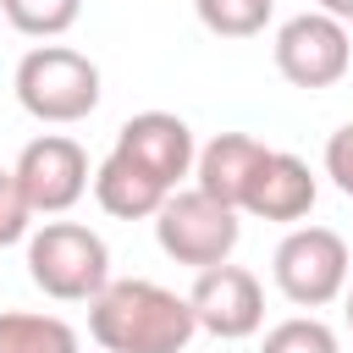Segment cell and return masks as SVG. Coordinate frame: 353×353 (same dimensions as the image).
Wrapping results in <instances>:
<instances>
[{"instance_id":"obj_1","label":"cell","mask_w":353,"mask_h":353,"mask_svg":"<svg viewBox=\"0 0 353 353\" xmlns=\"http://www.w3.org/2000/svg\"><path fill=\"white\" fill-rule=\"evenodd\" d=\"M88 331L105 353H188L199 320L188 298H176L171 287L127 276L105 281V292L88 298Z\"/></svg>"},{"instance_id":"obj_2","label":"cell","mask_w":353,"mask_h":353,"mask_svg":"<svg viewBox=\"0 0 353 353\" xmlns=\"http://www.w3.org/2000/svg\"><path fill=\"white\" fill-rule=\"evenodd\" d=\"M11 88H17V105L33 121L72 127V121L94 116V105H99V66L83 50H66V44H33L17 61Z\"/></svg>"},{"instance_id":"obj_3","label":"cell","mask_w":353,"mask_h":353,"mask_svg":"<svg viewBox=\"0 0 353 353\" xmlns=\"http://www.w3.org/2000/svg\"><path fill=\"white\" fill-rule=\"evenodd\" d=\"M28 276H33V287L44 298L83 303V298L105 292V281H110V248L83 221H44L39 232H28Z\"/></svg>"},{"instance_id":"obj_4","label":"cell","mask_w":353,"mask_h":353,"mask_svg":"<svg viewBox=\"0 0 353 353\" xmlns=\"http://www.w3.org/2000/svg\"><path fill=\"white\" fill-rule=\"evenodd\" d=\"M270 276H276L287 303L325 309V303H336L347 292L353 259H347L342 232H331V226H292L276 243V254H270Z\"/></svg>"},{"instance_id":"obj_5","label":"cell","mask_w":353,"mask_h":353,"mask_svg":"<svg viewBox=\"0 0 353 353\" xmlns=\"http://www.w3.org/2000/svg\"><path fill=\"white\" fill-rule=\"evenodd\" d=\"M154 237H160V248H165L176 265L210 270V265H226V259H232L243 226H237V210L204 199L199 188H176V193H165V204L154 210Z\"/></svg>"},{"instance_id":"obj_6","label":"cell","mask_w":353,"mask_h":353,"mask_svg":"<svg viewBox=\"0 0 353 353\" xmlns=\"http://www.w3.org/2000/svg\"><path fill=\"white\" fill-rule=\"evenodd\" d=\"M276 72L292 83V88H331V83H342L347 77V66H353V33L336 22V17H325V11H298V17H287L281 28H276Z\"/></svg>"},{"instance_id":"obj_7","label":"cell","mask_w":353,"mask_h":353,"mask_svg":"<svg viewBox=\"0 0 353 353\" xmlns=\"http://www.w3.org/2000/svg\"><path fill=\"white\" fill-rule=\"evenodd\" d=\"M11 176H17V193H22V204H28L33 215H66V210L88 193V182H94L83 143L66 138V132L33 138V143L17 154Z\"/></svg>"},{"instance_id":"obj_8","label":"cell","mask_w":353,"mask_h":353,"mask_svg":"<svg viewBox=\"0 0 353 353\" xmlns=\"http://www.w3.org/2000/svg\"><path fill=\"white\" fill-rule=\"evenodd\" d=\"M110 154H121L127 165H138L143 176H154L165 193H176L193 176L199 143H193V127L182 116H171V110H138V116H127L116 127V149Z\"/></svg>"},{"instance_id":"obj_9","label":"cell","mask_w":353,"mask_h":353,"mask_svg":"<svg viewBox=\"0 0 353 353\" xmlns=\"http://www.w3.org/2000/svg\"><path fill=\"white\" fill-rule=\"evenodd\" d=\"M188 309H193L199 331H210L221 342H243V336H254L265 325V287H259L254 270L226 259V265L199 270V281L188 292Z\"/></svg>"},{"instance_id":"obj_10","label":"cell","mask_w":353,"mask_h":353,"mask_svg":"<svg viewBox=\"0 0 353 353\" xmlns=\"http://www.w3.org/2000/svg\"><path fill=\"white\" fill-rule=\"evenodd\" d=\"M314 199H320V182H314L309 160H298V154H287V149H270V154L259 160L248 193H243V210L259 215V221L292 226V221H303V215L314 210Z\"/></svg>"},{"instance_id":"obj_11","label":"cell","mask_w":353,"mask_h":353,"mask_svg":"<svg viewBox=\"0 0 353 353\" xmlns=\"http://www.w3.org/2000/svg\"><path fill=\"white\" fill-rule=\"evenodd\" d=\"M265 154H270V149H265L254 132H215V138L193 154V188H199L204 199L226 204V210H243V193H248V182H254V171H259Z\"/></svg>"},{"instance_id":"obj_12","label":"cell","mask_w":353,"mask_h":353,"mask_svg":"<svg viewBox=\"0 0 353 353\" xmlns=\"http://www.w3.org/2000/svg\"><path fill=\"white\" fill-rule=\"evenodd\" d=\"M94 199H99V210L105 215H116V221H143V215H154L160 204H165V188L154 182V176H143L138 165H127L121 154H105L99 165H94Z\"/></svg>"},{"instance_id":"obj_13","label":"cell","mask_w":353,"mask_h":353,"mask_svg":"<svg viewBox=\"0 0 353 353\" xmlns=\"http://www.w3.org/2000/svg\"><path fill=\"white\" fill-rule=\"evenodd\" d=\"M0 353H77V331L61 314L6 309L0 314Z\"/></svg>"},{"instance_id":"obj_14","label":"cell","mask_w":353,"mask_h":353,"mask_svg":"<svg viewBox=\"0 0 353 353\" xmlns=\"http://www.w3.org/2000/svg\"><path fill=\"white\" fill-rule=\"evenodd\" d=\"M193 11L215 39H254L265 33L276 0H193Z\"/></svg>"},{"instance_id":"obj_15","label":"cell","mask_w":353,"mask_h":353,"mask_svg":"<svg viewBox=\"0 0 353 353\" xmlns=\"http://www.w3.org/2000/svg\"><path fill=\"white\" fill-rule=\"evenodd\" d=\"M0 11H6V22H11L17 33H28V39H61V33L77 22L83 0H0Z\"/></svg>"},{"instance_id":"obj_16","label":"cell","mask_w":353,"mask_h":353,"mask_svg":"<svg viewBox=\"0 0 353 353\" xmlns=\"http://www.w3.org/2000/svg\"><path fill=\"white\" fill-rule=\"evenodd\" d=\"M259 353H342V342H336V331L320 314H292V320L265 331Z\"/></svg>"},{"instance_id":"obj_17","label":"cell","mask_w":353,"mask_h":353,"mask_svg":"<svg viewBox=\"0 0 353 353\" xmlns=\"http://www.w3.org/2000/svg\"><path fill=\"white\" fill-rule=\"evenodd\" d=\"M28 226H33V210L22 204L17 176H11V171H0V248L22 243V237H28Z\"/></svg>"},{"instance_id":"obj_18","label":"cell","mask_w":353,"mask_h":353,"mask_svg":"<svg viewBox=\"0 0 353 353\" xmlns=\"http://www.w3.org/2000/svg\"><path fill=\"white\" fill-rule=\"evenodd\" d=\"M325 176L353 199V121H347V127H336V132L325 138Z\"/></svg>"},{"instance_id":"obj_19","label":"cell","mask_w":353,"mask_h":353,"mask_svg":"<svg viewBox=\"0 0 353 353\" xmlns=\"http://www.w3.org/2000/svg\"><path fill=\"white\" fill-rule=\"evenodd\" d=\"M314 11H325V17H336L342 28H353V0H314Z\"/></svg>"},{"instance_id":"obj_20","label":"cell","mask_w":353,"mask_h":353,"mask_svg":"<svg viewBox=\"0 0 353 353\" xmlns=\"http://www.w3.org/2000/svg\"><path fill=\"white\" fill-rule=\"evenodd\" d=\"M347 331H353V287H347Z\"/></svg>"}]
</instances>
